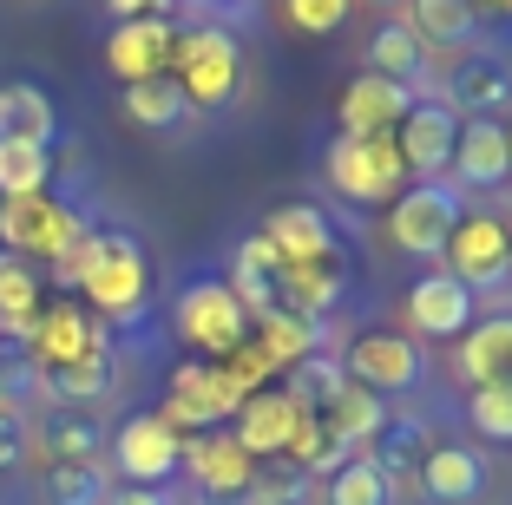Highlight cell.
Listing matches in <instances>:
<instances>
[{"instance_id":"obj_15","label":"cell","mask_w":512,"mask_h":505,"mask_svg":"<svg viewBox=\"0 0 512 505\" xmlns=\"http://www.w3.org/2000/svg\"><path fill=\"white\" fill-rule=\"evenodd\" d=\"M296 427H302V407L289 401L283 387H263V394H250V401L237 407V427H230V433H237V446L263 466V460H289Z\"/></svg>"},{"instance_id":"obj_12","label":"cell","mask_w":512,"mask_h":505,"mask_svg":"<svg viewBox=\"0 0 512 505\" xmlns=\"http://www.w3.org/2000/svg\"><path fill=\"white\" fill-rule=\"evenodd\" d=\"M112 460H119L125 486H171V473L184 460V433H171L158 414H132L112 433Z\"/></svg>"},{"instance_id":"obj_16","label":"cell","mask_w":512,"mask_h":505,"mask_svg":"<svg viewBox=\"0 0 512 505\" xmlns=\"http://www.w3.org/2000/svg\"><path fill=\"white\" fill-rule=\"evenodd\" d=\"M171 46H178V27L171 20H119L106 33V66L138 86V79H165L171 73Z\"/></svg>"},{"instance_id":"obj_31","label":"cell","mask_w":512,"mask_h":505,"mask_svg":"<svg viewBox=\"0 0 512 505\" xmlns=\"http://www.w3.org/2000/svg\"><path fill=\"white\" fill-rule=\"evenodd\" d=\"M250 342L270 355L276 374H283V368H296L302 355H316V348H322V322H302V315L276 309V315H263V322H250Z\"/></svg>"},{"instance_id":"obj_37","label":"cell","mask_w":512,"mask_h":505,"mask_svg":"<svg viewBox=\"0 0 512 505\" xmlns=\"http://www.w3.org/2000/svg\"><path fill=\"white\" fill-rule=\"evenodd\" d=\"M329 505H394V486H388V473H381L368 453H355L348 466H335L329 473Z\"/></svg>"},{"instance_id":"obj_41","label":"cell","mask_w":512,"mask_h":505,"mask_svg":"<svg viewBox=\"0 0 512 505\" xmlns=\"http://www.w3.org/2000/svg\"><path fill=\"white\" fill-rule=\"evenodd\" d=\"M27 446H33V427L20 414V401H0V473H14L27 460Z\"/></svg>"},{"instance_id":"obj_5","label":"cell","mask_w":512,"mask_h":505,"mask_svg":"<svg viewBox=\"0 0 512 505\" xmlns=\"http://www.w3.org/2000/svg\"><path fill=\"white\" fill-rule=\"evenodd\" d=\"M171 328H178V342L197 348L204 361H224L237 342H250V315H243L237 296H230V283H217V276H204V283L184 289L178 309H171Z\"/></svg>"},{"instance_id":"obj_17","label":"cell","mask_w":512,"mask_h":505,"mask_svg":"<svg viewBox=\"0 0 512 505\" xmlns=\"http://www.w3.org/2000/svg\"><path fill=\"white\" fill-rule=\"evenodd\" d=\"M407 322L414 335H467L473 328V289L447 269H427L421 283L407 289Z\"/></svg>"},{"instance_id":"obj_24","label":"cell","mask_w":512,"mask_h":505,"mask_svg":"<svg viewBox=\"0 0 512 505\" xmlns=\"http://www.w3.org/2000/svg\"><path fill=\"white\" fill-rule=\"evenodd\" d=\"M276 276H283L276 250H270L263 237H243L237 256H230V296L243 302V315H250V322L276 315Z\"/></svg>"},{"instance_id":"obj_29","label":"cell","mask_w":512,"mask_h":505,"mask_svg":"<svg viewBox=\"0 0 512 505\" xmlns=\"http://www.w3.org/2000/svg\"><path fill=\"white\" fill-rule=\"evenodd\" d=\"M283 394L302 407V414H329L335 401H342V387H348V368L342 355H329V348H316V355H302L296 368H283Z\"/></svg>"},{"instance_id":"obj_13","label":"cell","mask_w":512,"mask_h":505,"mask_svg":"<svg viewBox=\"0 0 512 505\" xmlns=\"http://www.w3.org/2000/svg\"><path fill=\"white\" fill-rule=\"evenodd\" d=\"M447 276H460L467 289H486V283H506L512 276V237L499 217H460V230L447 237V256H440Z\"/></svg>"},{"instance_id":"obj_25","label":"cell","mask_w":512,"mask_h":505,"mask_svg":"<svg viewBox=\"0 0 512 505\" xmlns=\"http://www.w3.org/2000/svg\"><path fill=\"white\" fill-rule=\"evenodd\" d=\"M460 374L473 387L486 381H512V315H486L460 335Z\"/></svg>"},{"instance_id":"obj_38","label":"cell","mask_w":512,"mask_h":505,"mask_svg":"<svg viewBox=\"0 0 512 505\" xmlns=\"http://www.w3.org/2000/svg\"><path fill=\"white\" fill-rule=\"evenodd\" d=\"M46 492H53V505H106L112 479L99 460H66V466L46 473Z\"/></svg>"},{"instance_id":"obj_2","label":"cell","mask_w":512,"mask_h":505,"mask_svg":"<svg viewBox=\"0 0 512 505\" xmlns=\"http://www.w3.org/2000/svg\"><path fill=\"white\" fill-rule=\"evenodd\" d=\"M171 79H178L184 105L191 112H224V105H237L243 92V46L230 27H184L178 46H171Z\"/></svg>"},{"instance_id":"obj_35","label":"cell","mask_w":512,"mask_h":505,"mask_svg":"<svg viewBox=\"0 0 512 505\" xmlns=\"http://www.w3.org/2000/svg\"><path fill=\"white\" fill-rule=\"evenodd\" d=\"M40 440H46V453H53V466H66V460H99V440H106V433H99L92 414H79V407H53Z\"/></svg>"},{"instance_id":"obj_10","label":"cell","mask_w":512,"mask_h":505,"mask_svg":"<svg viewBox=\"0 0 512 505\" xmlns=\"http://www.w3.org/2000/svg\"><path fill=\"white\" fill-rule=\"evenodd\" d=\"M460 112L447 99H414L407 119L394 125V151L407 164V184H440V171L453 164V145H460Z\"/></svg>"},{"instance_id":"obj_21","label":"cell","mask_w":512,"mask_h":505,"mask_svg":"<svg viewBox=\"0 0 512 505\" xmlns=\"http://www.w3.org/2000/svg\"><path fill=\"white\" fill-rule=\"evenodd\" d=\"M453 178L473 184V191H493L512 178V151H506V125L499 119H467L460 125V145H453Z\"/></svg>"},{"instance_id":"obj_48","label":"cell","mask_w":512,"mask_h":505,"mask_svg":"<svg viewBox=\"0 0 512 505\" xmlns=\"http://www.w3.org/2000/svg\"><path fill=\"white\" fill-rule=\"evenodd\" d=\"M506 151H512V125H506Z\"/></svg>"},{"instance_id":"obj_27","label":"cell","mask_w":512,"mask_h":505,"mask_svg":"<svg viewBox=\"0 0 512 505\" xmlns=\"http://www.w3.org/2000/svg\"><path fill=\"white\" fill-rule=\"evenodd\" d=\"M0 138H27V145H46V151H53V138H60L53 99H46L40 86H27V79L0 86Z\"/></svg>"},{"instance_id":"obj_1","label":"cell","mask_w":512,"mask_h":505,"mask_svg":"<svg viewBox=\"0 0 512 505\" xmlns=\"http://www.w3.org/2000/svg\"><path fill=\"white\" fill-rule=\"evenodd\" d=\"M66 289L86 296L92 315H106V322H132L145 315V296H151V269H145V250H138L125 230H86L73 250L53 263Z\"/></svg>"},{"instance_id":"obj_3","label":"cell","mask_w":512,"mask_h":505,"mask_svg":"<svg viewBox=\"0 0 512 505\" xmlns=\"http://www.w3.org/2000/svg\"><path fill=\"white\" fill-rule=\"evenodd\" d=\"M79 237H86V217L66 197H53V191L0 197V250L20 256V263H60Z\"/></svg>"},{"instance_id":"obj_42","label":"cell","mask_w":512,"mask_h":505,"mask_svg":"<svg viewBox=\"0 0 512 505\" xmlns=\"http://www.w3.org/2000/svg\"><path fill=\"white\" fill-rule=\"evenodd\" d=\"M106 14L112 20H165L171 0H106Z\"/></svg>"},{"instance_id":"obj_30","label":"cell","mask_w":512,"mask_h":505,"mask_svg":"<svg viewBox=\"0 0 512 505\" xmlns=\"http://www.w3.org/2000/svg\"><path fill=\"white\" fill-rule=\"evenodd\" d=\"M368 73L401 79V86H421L427 79V46L407 33V20H381V27L368 33Z\"/></svg>"},{"instance_id":"obj_14","label":"cell","mask_w":512,"mask_h":505,"mask_svg":"<svg viewBox=\"0 0 512 505\" xmlns=\"http://www.w3.org/2000/svg\"><path fill=\"white\" fill-rule=\"evenodd\" d=\"M407 105H414V86L381 79V73H355L342 86V99H335V119H342V138H394Z\"/></svg>"},{"instance_id":"obj_18","label":"cell","mask_w":512,"mask_h":505,"mask_svg":"<svg viewBox=\"0 0 512 505\" xmlns=\"http://www.w3.org/2000/svg\"><path fill=\"white\" fill-rule=\"evenodd\" d=\"M256 237L276 250V263H329L335 256V230H329V217H322L316 204H283V210H270L263 217V230Z\"/></svg>"},{"instance_id":"obj_45","label":"cell","mask_w":512,"mask_h":505,"mask_svg":"<svg viewBox=\"0 0 512 505\" xmlns=\"http://www.w3.org/2000/svg\"><path fill=\"white\" fill-rule=\"evenodd\" d=\"M250 505H316V499H309V486H302V492H283V499H250Z\"/></svg>"},{"instance_id":"obj_9","label":"cell","mask_w":512,"mask_h":505,"mask_svg":"<svg viewBox=\"0 0 512 505\" xmlns=\"http://www.w3.org/2000/svg\"><path fill=\"white\" fill-rule=\"evenodd\" d=\"M184 473L197 486V505H250V486H256V460L237 446V433H191L184 440Z\"/></svg>"},{"instance_id":"obj_20","label":"cell","mask_w":512,"mask_h":505,"mask_svg":"<svg viewBox=\"0 0 512 505\" xmlns=\"http://www.w3.org/2000/svg\"><path fill=\"white\" fill-rule=\"evenodd\" d=\"M414 473H421V492L434 505H473L486 492V453L480 446H447L440 440Z\"/></svg>"},{"instance_id":"obj_43","label":"cell","mask_w":512,"mask_h":505,"mask_svg":"<svg viewBox=\"0 0 512 505\" xmlns=\"http://www.w3.org/2000/svg\"><path fill=\"white\" fill-rule=\"evenodd\" d=\"M106 505H178V492H165V486H119V492H106Z\"/></svg>"},{"instance_id":"obj_11","label":"cell","mask_w":512,"mask_h":505,"mask_svg":"<svg viewBox=\"0 0 512 505\" xmlns=\"http://www.w3.org/2000/svg\"><path fill=\"white\" fill-rule=\"evenodd\" d=\"M348 381L368 387V394H414V387L427 381V355L414 335H388V328H375V335H355L342 355Z\"/></svg>"},{"instance_id":"obj_40","label":"cell","mask_w":512,"mask_h":505,"mask_svg":"<svg viewBox=\"0 0 512 505\" xmlns=\"http://www.w3.org/2000/svg\"><path fill=\"white\" fill-rule=\"evenodd\" d=\"M348 7H355V0H283V20L296 33H309V40H322V33L348 27Z\"/></svg>"},{"instance_id":"obj_49","label":"cell","mask_w":512,"mask_h":505,"mask_svg":"<svg viewBox=\"0 0 512 505\" xmlns=\"http://www.w3.org/2000/svg\"><path fill=\"white\" fill-rule=\"evenodd\" d=\"M506 237H512V223H506Z\"/></svg>"},{"instance_id":"obj_39","label":"cell","mask_w":512,"mask_h":505,"mask_svg":"<svg viewBox=\"0 0 512 505\" xmlns=\"http://www.w3.org/2000/svg\"><path fill=\"white\" fill-rule=\"evenodd\" d=\"M467 420H473V433H480V440L512 446V381L473 387V394H467Z\"/></svg>"},{"instance_id":"obj_47","label":"cell","mask_w":512,"mask_h":505,"mask_svg":"<svg viewBox=\"0 0 512 505\" xmlns=\"http://www.w3.org/2000/svg\"><path fill=\"white\" fill-rule=\"evenodd\" d=\"M381 7H407V0H381Z\"/></svg>"},{"instance_id":"obj_46","label":"cell","mask_w":512,"mask_h":505,"mask_svg":"<svg viewBox=\"0 0 512 505\" xmlns=\"http://www.w3.org/2000/svg\"><path fill=\"white\" fill-rule=\"evenodd\" d=\"M184 7H230V0H184Z\"/></svg>"},{"instance_id":"obj_6","label":"cell","mask_w":512,"mask_h":505,"mask_svg":"<svg viewBox=\"0 0 512 505\" xmlns=\"http://www.w3.org/2000/svg\"><path fill=\"white\" fill-rule=\"evenodd\" d=\"M237 407H243V394L217 361H184L165 387L158 420H165L171 433H217L224 420H237Z\"/></svg>"},{"instance_id":"obj_33","label":"cell","mask_w":512,"mask_h":505,"mask_svg":"<svg viewBox=\"0 0 512 505\" xmlns=\"http://www.w3.org/2000/svg\"><path fill=\"white\" fill-rule=\"evenodd\" d=\"M184 92H178V79H138V86H125V119L132 125H145V132H171V125H184Z\"/></svg>"},{"instance_id":"obj_36","label":"cell","mask_w":512,"mask_h":505,"mask_svg":"<svg viewBox=\"0 0 512 505\" xmlns=\"http://www.w3.org/2000/svg\"><path fill=\"white\" fill-rule=\"evenodd\" d=\"M53 178V151L27 138H0V197H33Z\"/></svg>"},{"instance_id":"obj_34","label":"cell","mask_w":512,"mask_h":505,"mask_svg":"<svg viewBox=\"0 0 512 505\" xmlns=\"http://www.w3.org/2000/svg\"><path fill=\"white\" fill-rule=\"evenodd\" d=\"M40 381H46V394H53V407H86V401H99V394H112V348L73 361V368H53V374H40Z\"/></svg>"},{"instance_id":"obj_44","label":"cell","mask_w":512,"mask_h":505,"mask_svg":"<svg viewBox=\"0 0 512 505\" xmlns=\"http://www.w3.org/2000/svg\"><path fill=\"white\" fill-rule=\"evenodd\" d=\"M467 7H473V20H499V27L512 20V0H467Z\"/></svg>"},{"instance_id":"obj_23","label":"cell","mask_w":512,"mask_h":505,"mask_svg":"<svg viewBox=\"0 0 512 505\" xmlns=\"http://www.w3.org/2000/svg\"><path fill=\"white\" fill-rule=\"evenodd\" d=\"M40 309H46L40 269L0 250V342H14V348H20V342L33 335V322H40Z\"/></svg>"},{"instance_id":"obj_32","label":"cell","mask_w":512,"mask_h":505,"mask_svg":"<svg viewBox=\"0 0 512 505\" xmlns=\"http://www.w3.org/2000/svg\"><path fill=\"white\" fill-rule=\"evenodd\" d=\"M322 427H329L342 446H375V433L388 427V401L348 381V387H342V401H335L329 414H322Z\"/></svg>"},{"instance_id":"obj_22","label":"cell","mask_w":512,"mask_h":505,"mask_svg":"<svg viewBox=\"0 0 512 505\" xmlns=\"http://www.w3.org/2000/svg\"><path fill=\"white\" fill-rule=\"evenodd\" d=\"M348 276H342V256H329V263H289L283 276H276V309L302 315V322H322V315L342 302Z\"/></svg>"},{"instance_id":"obj_4","label":"cell","mask_w":512,"mask_h":505,"mask_svg":"<svg viewBox=\"0 0 512 505\" xmlns=\"http://www.w3.org/2000/svg\"><path fill=\"white\" fill-rule=\"evenodd\" d=\"M322 178L348 204H394L407 191V164L394 151V138H342L335 132L329 158H322Z\"/></svg>"},{"instance_id":"obj_19","label":"cell","mask_w":512,"mask_h":505,"mask_svg":"<svg viewBox=\"0 0 512 505\" xmlns=\"http://www.w3.org/2000/svg\"><path fill=\"white\" fill-rule=\"evenodd\" d=\"M447 105L460 119H499L512 105V66L499 53H467L447 79Z\"/></svg>"},{"instance_id":"obj_26","label":"cell","mask_w":512,"mask_h":505,"mask_svg":"<svg viewBox=\"0 0 512 505\" xmlns=\"http://www.w3.org/2000/svg\"><path fill=\"white\" fill-rule=\"evenodd\" d=\"M407 33L421 46H440V53H467L480 20L467 0H407Z\"/></svg>"},{"instance_id":"obj_8","label":"cell","mask_w":512,"mask_h":505,"mask_svg":"<svg viewBox=\"0 0 512 505\" xmlns=\"http://www.w3.org/2000/svg\"><path fill=\"white\" fill-rule=\"evenodd\" d=\"M460 217H467V204H460V191L453 184H407L401 197H394V250L421 256V263H440L447 256V237L460 230Z\"/></svg>"},{"instance_id":"obj_7","label":"cell","mask_w":512,"mask_h":505,"mask_svg":"<svg viewBox=\"0 0 512 505\" xmlns=\"http://www.w3.org/2000/svg\"><path fill=\"white\" fill-rule=\"evenodd\" d=\"M99 348H112V342H106V322H99L86 302L53 296V302L40 309V322H33V335L20 342V355H27L33 374H53V368H73V361L99 355Z\"/></svg>"},{"instance_id":"obj_28","label":"cell","mask_w":512,"mask_h":505,"mask_svg":"<svg viewBox=\"0 0 512 505\" xmlns=\"http://www.w3.org/2000/svg\"><path fill=\"white\" fill-rule=\"evenodd\" d=\"M427 453H434V427L421 414H388V427L375 433V453L368 460L388 473V486H401V473H414Z\"/></svg>"}]
</instances>
